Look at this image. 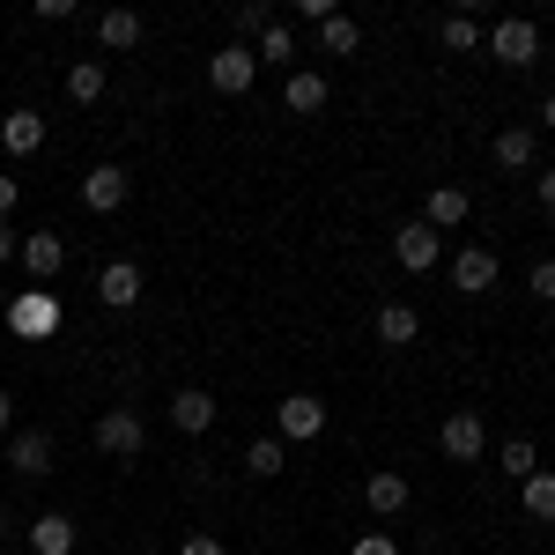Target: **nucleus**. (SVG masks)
I'll list each match as a JSON object with an SVG mask.
<instances>
[{
    "label": "nucleus",
    "mask_w": 555,
    "mask_h": 555,
    "mask_svg": "<svg viewBox=\"0 0 555 555\" xmlns=\"http://www.w3.org/2000/svg\"><path fill=\"white\" fill-rule=\"evenodd\" d=\"M0 311H8V289H0Z\"/></svg>",
    "instance_id": "39"
},
{
    "label": "nucleus",
    "mask_w": 555,
    "mask_h": 555,
    "mask_svg": "<svg viewBox=\"0 0 555 555\" xmlns=\"http://www.w3.org/2000/svg\"><path fill=\"white\" fill-rule=\"evenodd\" d=\"M0 149H8V156H38L44 149V112H30V104L8 112V119H0Z\"/></svg>",
    "instance_id": "11"
},
{
    "label": "nucleus",
    "mask_w": 555,
    "mask_h": 555,
    "mask_svg": "<svg viewBox=\"0 0 555 555\" xmlns=\"http://www.w3.org/2000/svg\"><path fill=\"white\" fill-rule=\"evenodd\" d=\"M452 289H460V297H489V289H496V253H489V245L452 253Z\"/></svg>",
    "instance_id": "8"
},
{
    "label": "nucleus",
    "mask_w": 555,
    "mask_h": 555,
    "mask_svg": "<svg viewBox=\"0 0 555 555\" xmlns=\"http://www.w3.org/2000/svg\"><path fill=\"white\" fill-rule=\"evenodd\" d=\"M89 437H96V452H104V460H133V452L149 444V423H141L133 408H112V415H96Z\"/></svg>",
    "instance_id": "1"
},
{
    "label": "nucleus",
    "mask_w": 555,
    "mask_h": 555,
    "mask_svg": "<svg viewBox=\"0 0 555 555\" xmlns=\"http://www.w3.org/2000/svg\"><path fill=\"white\" fill-rule=\"evenodd\" d=\"M408 496H415V489H408V474H371V481H363V504H371L378 518L408 512Z\"/></svg>",
    "instance_id": "17"
},
{
    "label": "nucleus",
    "mask_w": 555,
    "mask_h": 555,
    "mask_svg": "<svg viewBox=\"0 0 555 555\" xmlns=\"http://www.w3.org/2000/svg\"><path fill=\"white\" fill-rule=\"evenodd\" d=\"M319 44H326V52H334V60H348V52H356V44H363V30H356V15H341V8H334V15H326V23H319Z\"/></svg>",
    "instance_id": "23"
},
{
    "label": "nucleus",
    "mask_w": 555,
    "mask_h": 555,
    "mask_svg": "<svg viewBox=\"0 0 555 555\" xmlns=\"http://www.w3.org/2000/svg\"><path fill=\"white\" fill-rule=\"evenodd\" d=\"M23 267H30L38 282H52V274L67 267V237H60V230H38V237H23Z\"/></svg>",
    "instance_id": "15"
},
{
    "label": "nucleus",
    "mask_w": 555,
    "mask_h": 555,
    "mask_svg": "<svg viewBox=\"0 0 555 555\" xmlns=\"http://www.w3.org/2000/svg\"><path fill=\"white\" fill-rule=\"evenodd\" d=\"M415 334H423V311H415V304H385L378 311V341L385 348H408Z\"/></svg>",
    "instance_id": "19"
},
{
    "label": "nucleus",
    "mask_w": 555,
    "mask_h": 555,
    "mask_svg": "<svg viewBox=\"0 0 555 555\" xmlns=\"http://www.w3.org/2000/svg\"><path fill=\"white\" fill-rule=\"evenodd\" d=\"M8 474H30V481L52 474V437H44V429H15V437H8Z\"/></svg>",
    "instance_id": "10"
},
{
    "label": "nucleus",
    "mask_w": 555,
    "mask_h": 555,
    "mask_svg": "<svg viewBox=\"0 0 555 555\" xmlns=\"http://www.w3.org/2000/svg\"><path fill=\"white\" fill-rule=\"evenodd\" d=\"M489 52H496L504 67H533V60H541V30H533L526 15H504V23L489 30Z\"/></svg>",
    "instance_id": "4"
},
{
    "label": "nucleus",
    "mask_w": 555,
    "mask_h": 555,
    "mask_svg": "<svg viewBox=\"0 0 555 555\" xmlns=\"http://www.w3.org/2000/svg\"><path fill=\"white\" fill-rule=\"evenodd\" d=\"M133 555H156V548H133Z\"/></svg>",
    "instance_id": "40"
},
{
    "label": "nucleus",
    "mask_w": 555,
    "mask_h": 555,
    "mask_svg": "<svg viewBox=\"0 0 555 555\" xmlns=\"http://www.w3.org/2000/svg\"><path fill=\"white\" fill-rule=\"evenodd\" d=\"M8 259H23V237H15V230L0 222V267H8Z\"/></svg>",
    "instance_id": "35"
},
{
    "label": "nucleus",
    "mask_w": 555,
    "mask_h": 555,
    "mask_svg": "<svg viewBox=\"0 0 555 555\" xmlns=\"http://www.w3.org/2000/svg\"><path fill=\"white\" fill-rule=\"evenodd\" d=\"M437 444H444V460H481V444H489V423L481 415H444V429H437Z\"/></svg>",
    "instance_id": "9"
},
{
    "label": "nucleus",
    "mask_w": 555,
    "mask_h": 555,
    "mask_svg": "<svg viewBox=\"0 0 555 555\" xmlns=\"http://www.w3.org/2000/svg\"><path fill=\"white\" fill-rule=\"evenodd\" d=\"M30 555H75V518L67 512L30 518Z\"/></svg>",
    "instance_id": "16"
},
{
    "label": "nucleus",
    "mask_w": 555,
    "mask_h": 555,
    "mask_svg": "<svg viewBox=\"0 0 555 555\" xmlns=\"http://www.w3.org/2000/svg\"><path fill=\"white\" fill-rule=\"evenodd\" d=\"M518 504H526V518L555 526V474H526V481H518Z\"/></svg>",
    "instance_id": "21"
},
{
    "label": "nucleus",
    "mask_w": 555,
    "mask_h": 555,
    "mask_svg": "<svg viewBox=\"0 0 555 555\" xmlns=\"http://www.w3.org/2000/svg\"><path fill=\"white\" fill-rule=\"evenodd\" d=\"M171 423H178V437H208V429H215V392L185 385V392L171 400Z\"/></svg>",
    "instance_id": "14"
},
{
    "label": "nucleus",
    "mask_w": 555,
    "mask_h": 555,
    "mask_svg": "<svg viewBox=\"0 0 555 555\" xmlns=\"http://www.w3.org/2000/svg\"><path fill=\"white\" fill-rule=\"evenodd\" d=\"M541 127H548V133H555V96H548V104H541Z\"/></svg>",
    "instance_id": "38"
},
{
    "label": "nucleus",
    "mask_w": 555,
    "mask_h": 555,
    "mask_svg": "<svg viewBox=\"0 0 555 555\" xmlns=\"http://www.w3.org/2000/svg\"><path fill=\"white\" fill-rule=\"evenodd\" d=\"M67 96H75V104H96V96H104V60H75V67H67Z\"/></svg>",
    "instance_id": "25"
},
{
    "label": "nucleus",
    "mask_w": 555,
    "mask_h": 555,
    "mask_svg": "<svg viewBox=\"0 0 555 555\" xmlns=\"http://www.w3.org/2000/svg\"><path fill=\"white\" fill-rule=\"evenodd\" d=\"M8 423H15V400H8V392H0V429H8Z\"/></svg>",
    "instance_id": "37"
},
{
    "label": "nucleus",
    "mask_w": 555,
    "mask_h": 555,
    "mask_svg": "<svg viewBox=\"0 0 555 555\" xmlns=\"http://www.w3.org/2000/svg\"><path fill=\"white\" fill-rule=\"evenodd\" d=\"M282 467H289V444H282V437H259L253 452H245V474H253V481H274Z\"/></svg>",
    "instance_id": "22"
},
{
    "label": "nucleus",
    "mask_w": 555,
    "mask_h": 555,
    "mask_svg": "<svg viewBox=\"0 0 555 555\" xmlns=\"http://www.w3.org/2000/svg\"><path fill=\"white\" fill-rule=\"evenodd\" d=\"M533 201H541V215L555 222V171H541V178H533Z\"/></svg>",
    "instance_id": "33"
},
{
    "label": "nucleus",
    "mask_w": 555,
    "mask_h": 555,
    "mask_svg": "<svg viewBox=\"0 0 555 555\" xmlns=\"http://www.w3.org/2000/svg\"><path fill=\"white\" fill-rule=\"evenodd\" d=\"M504 474H518V481H526V474H541V460H533V437H512V444H504Z\"/></svg>",
    "instance_id": "29"
},
{
    "label": "nucleus",
    "mask_w": 555,
    "mask_h": 555,
    "mask_svg": "<svg viewBox=\"0 0 555 555\" xmlns=\"http://www.w3.org/2000/svg\"><path fill=\"white\" fill-rule=\"evenodd\" d=\"M96 297L112 304V311H133V304H141V267H133V259H112V267L96 274Z\"/></svg>",
    "instance_id": "12"
},
{
    "label": "nucleus",
    "mask_w": 555,
    "mask_h": 555,
    "mask_svg": "<svg viewBox=\"0 0 555 555\" xmlns=\"http://www.w3.org/2000/svg\"><path fill=\"white\" fill-rule=\"evenodd\" d=\"M141 30H149V23H141L133 8H104V15H96V38L112 44V52H133V44H141Z\"/></svg>",
    "instance_id": "18"
},
{
    "label": "nucleus",
    "mask_w": 555,
    "mask_h": 555,
    "mask_svg": "<svg viewBox=\"0 0 555 555\" xmlns=\"http://www.w3.org/2000/svg\"><path fill=\"white\" fill-rule=\"evenodd\" d=\"M437 38H444V52H474V44H481V23H474V15H444Z\"/></svg>",
    "instance_id": "27"
},
{
    "label": "nucleus",
    "mask_w": 555,
    "mask_h": 555,
    "mask_svg": "<svg viewBox=\"0 0 555 555\" xmlns=\"http://www.w3.org/2000/svg\"><path fill=\"white\" fill-rule=\"evenodd\" d=\"M259 60H289V67H297V30H289V23H267V30H259Z\"/></svg>",
    "instance_id": "26"
},
{
    "label": "nucleus",
    "mask_w": 555,
    "mask_h": 555,
    "mask_svg": "<svg viewBox=\"0 0 555 555\" xmlns=\"http://www.w3.org/2000/svg\"><path fill=\"white\" fill-rule=\"evenodd\" d=\"M38 23H75V0H38Z\"/></svg>",
    "instance_id": "32"
},
{
    "label": "nucleus",
    "mask_w": 555,
    "mask_h": 555,
    "mask_svg": "<svg viewBox=\"0 0 555 555\" xmlns=\"http://www.w3.org/2000/svg\"><path fill=\"white\" fill-rule=\"evenodd\" d=\"M274 429H282V444H311V437L326 429V400H319V392H289V400L274 408Z\"/></svg>",
    "instance_id": "3"
},
{
    "label": "nucleus",
    "mask_w": 555,
    "mask_h": 555,
    "mask_svg": "<svg viewBox=\"0 0 555 555\" xmlns=\"http://www.w3.org/2000/svg\"><path fill=\"white\" fill-rule=\"evenodd\" d=\"M23 555H30V548H23Z\"/></svg>",
    "instance_id": "42"
},
{
    "label": "nucleus",
    "mask_w": 555,
    "mask_h": 555,
    "mask_svg": "<svg viewBox=\"0 0 555 555\" xmlns=\"http://www.w3.org/2000/svg\"><path fill=\"white\" fill-rule=\"evenodd\" d=\"M15 201H23V185H15V178H0V222H8V208H15Z\"/></svg>",
    "instance_id": "36"
},
{
    "label": "nucleus",
    "mask_w": 555,
    "mask_h": 555,
    "mask_svg": "<svg viewBox=\"0 0 555 555\" xmlns=\"http://www.w3.org/2000/svg\"><path fill=\"white\" fill-rule=\"evenodd\" d=\"M282 104H289L297 119L326 112V75H319V67H289V82H282Z\"/></svg>",
    "instance_id": "13"
},
{
    "label": "nucleus",
    "mask_w": 555,
    "mask_h": 555,
    "mask_svg": "<svg viewBox=\"0 0 555 555\" xmlns=\"http://www.w3.org/2000/svg\"><path fill=\"white\" fill-rule=\"evenodd\" d=\"M253 75H259V52H253V44H222V52L208 60V82L222 89V96H245Z\"/></svg>",
    "instance_id": "6"
},
{
    "label": "nucleus",
    "mask_w": 555,
    "mask_h": 555,
    "mask_svg": "<svg viewBox=\"0 0 555 555\" xmlns=\"http://www.w3.org/2000/svg\"><path fill=\"white\" fill-rule=\"evenodd\" d=\"M127 193H133V178L119 171V164H96V171L82 178V208L89 215H119V208H127Z\"/></svg>",
    "instance_id": "7"
},
{
    "label": "nucleus",
    "mask_w": 555,
    "mask_h": 555,
    "mask_svg": "<svg viewBox=\"0 0 555 555\" xmlns=\"http://www.w3.org/2000/svg\"><path fill=\"white\" fill-rule=\"evenodd\" d=\"M392 259H400L408 274H429V267L444 259V237H437L429 222H400V230H392Z\"/></svg>",
    "instance_id": "5"
},
{
    "label": "nucleus",
    "mask_w": 555,
    "mask_h": 555,
    "mask_svg": "<svg viewBox=\"0 0 555 555\" xmlns=\"http://www.w3.org/2000/svg\"><path fill=\"white\" fill-rule=\"evenodd\" d=\"M467 215H474V201L460 185H437V193H429V230H460Z\"/></svg>",
    "instance_id": "20"
},
{
    "label": "nucleus",
    "mask_w": 555,
    "mask_h": 555,
    "mask_svg": "<svg viewBox=\"0 0 555 555\" xmlns=\"http://www.w3.org/2000/svg\"><path fill=\"white\" fill-rule=\"evenodd\" d=\"M267 23H274V8H267V0H237V38H230V44L259 38V30H267Z\"/></svg>",
    "instance_id": "28"
},
{
    "label": "nucleus",
    "mask_w": 555,
    "mask_h": 555,
    "mask_svg": "<svg viewBox=\"0 0 555 555\" xmlns=\"http://www.w3.org/2000/svg\"><path fill=\"white\" fill-rule=\"evenodd\" d=\"M496 164H504V171H526V164H533V127H504L496 133Z\"/></svg>",
    "instance_id": "24"
},
{
    "label": "nucleus",
    "mask_w": 555,
    "mask_h": 555,
    "mask_svg": "<svg viewBox=\"0 0 555 555\" xmlns=\"http://www.w3.org/2000/svg\"><path fill=\"white\" fill-rule=\"evenodd\" d=\"M356 555H400L392 533H356Z\"/></svg>",
    "instance_id": "30"
},
{
    "label": "nucleus",
    "mask_w": 555,
    "mask_h": 555,
    "mask_svg": "<svg viewBox=\"0 0 555 555\" xmlns=\"http://www.w3.org/2000/svg\"><path fill=\"white\" fill-rule=\"evenodd\" d=\"M533 297H555V259H533Z\"/></svg>",
    "instance_id": "34"
},
{
    "label": "nucleus",
    "mask_w": 555,
    "mask_h": 555,
    "mask_svg": "<svg viewBox=\"0 0 555 555\" xmlns=\"http://www.w3.org/2000/svg\"><path fill=\"white\" fill-rule=\"evenodd\" d=\"M0 319H8V326H15L23 341H44V334L60 326V297H52V289H30V297H8V311H0Z\"/></svg>",
    "instance_id": "2"
},
{
    "label": "nucleus",
    "mask_w": 555,
    "mask_h": 555,
    "mask_svg": "<svg viewBox=\"0 0 555 555\" xmlns=\"http://www.w3.org/2000/svg\"><path fill=\"white\" fill-rule=\"evenodd\" d=\"M548 67H555V52H548Z\"/></svg>",
    "instance_id": "41"
},
{
    "label": "nucleus",
    "mask_w": 555,
    "mask_h": 555,
    "mask_svg": "<svg viewBox=\"0 0 555 555\" xmlns=\"http://www.w3.org/2000/svg\"><path fill=\"white\" fill-rule=\"evenodd\" d=\"M178 555H222V541H215V533H185V541H178Z\"/></svg>",
    "instance_id": "31"
}]
</instances>
